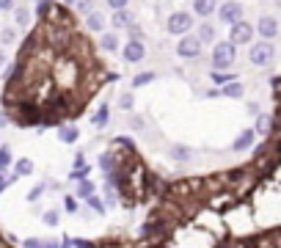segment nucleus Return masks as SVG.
Listing matches in <instances>:
<instances>
[{"instance_id": "obj_34", "label": "nucleus", "mask_w": 281, "mask_h": 248, "mask_svg": "<svg viewBox=\"0 0 281 248\" xmlns=\"http://www.w3.org/2000/svg\"><path fill=\"white\" fill-rule=\"evenodd\" d=\"M108 6H111V9H124L127 0H108Z\"/></svg>"}, {"instance_id": "obj_20", "label": "nucleus", "mask_w": 281, "mask_h": 248, "mask_svg": "<svg viewBox=\"0 0 281 248\" xmlns=\"http://www.w3.org/2000/svg\"><path fill=\"white\" fill-rule=\"evenodd\" d=\"M229 80H237V77H232V75H221V69H212V83H215V86H226Z\"/></svg>"}, {"instance_id": "obj_2", "label": "nucleus", "mask_w": 281, "mask_h": 248, "mask_svg": "<svg viewBox=\"0 0 281 248\" xmlns=\"http://www.w3.org/2000/svg\"><path fill=\"white\" fill-rule=\"evenodd\" d=\"M248 58H251V64H257V66H267V64L273 61V44L270 42L253 44L251 52H248Z\"/></svg>"}, {"instance_id": "obj_29", "label": "nucleus", "mask_w": 281, "mask_h": 248, "mask_svg": "<svg viewBox=\"0 0 281 248\" xmlns=\"http://www.w3.org/2000/svg\"><path fill=\"white\" fill-rule=\"evenodd\" d=\"M17 22L19 25H28L31 22V17H28V11H25V9H17Z\"/></svg>"}, {"instance_id": "obj_31", "label": "nucleus", "mask_w": 281, "mask_h": 248, "mask_svg": "<svg viewBox=\"0 0 281 248\" xmlns=\"http://www.w3.org/2000/svg\"><path fill=\"white\" fill-rule=\"evenodd\" d=\"M174 157H176V160H188V157H190V152L185 149V146H176V149H174Z\"/></svg>"}, {"instance_id": "obj_18", "label": "nucleus", "mask_w": 281, "mask_h": 248, "mask_svg": "<svg viewBox=\"0 0 281 248\" xmlns=\"http://www.w3.org/2000/svg\"><path fill=\"white\" fill-rule=\"evenodd\" d=\"M91 193H94V185L83 177V179H80V185H78V196H80V199H86V196H91Z\"/></svg>"}, {"instance_id": "obj_1", "label": "nucleus", "mask_w": 281, "mask_h": 248, "mask_svg": "<svg viewBox=\"0 0 281 248\" xmlns=\"http://www.w3.org/2000/svg\"><path fill=\"white\" fill-rule=\"evenodd\" d=\"M235 64V44L232 42H221L212 50V69H229Z\"/></svg>"}, {"instance_id": "obj_9", "label": "nucleus", "mask_w": 281, "mask_h": 248, "mask_svg": "<svg viewBox=\"0 0 281 248\" xmlns=\"http://www.w3.org/2000/svg\"><path fill=\"white\" fill-rule=\"evenodd\" d=\"M113 25H116V28H130V25H133V17H130L127 6H124V9H116V14H113Z\"/></svg>"}, {"instance_id": "obj_36", "label": "nucleus", "mask_w": 281, "mask_h": 248, "mask_svg": "<svg viewBox=\"0 0 281 248\" xmlns=\"http://www.w3.org/2000/svg\"><path fill=\"white\" fill-rule=\"evenodd\" d=\"M229 179H232V182H240V179H243V171H232Z\"/></svg>"}, {"instance_id": "obj_10", "label": "nucleus", "mask_w": 281, "mask_h": 248, "mask_svg": "<svg viewBox=\"0 0 281 248\" xmlns=\"http://www.w3.org/2000/svg\"><path fill=\"white\" fill-rule=\"evenodd\" d=\"M78 135H80V132H78V127H74V124H64V127L58 130V138L64 141V144H74V141H78Z\"/></svg>"}, {"instance_id": "obj_3", "label": "nucleus", "mask_w": 281, "mask_h": 248, "mask_svg": "<svg viewBox=\"0 0 281 248\" xmlns=\"http://www.w3.org/2000/svg\"><path fill=\"white\" fill-rule=\"evenodd\" d=\"M193 28V17L185 14V11H176V14L168 17V31L174 33V36H180V33H188Z\"/></svg>"}, {"instance_id": "obj_38", "label": "nucleus", "mask_w": 281, "mask_h": 248, "mask_svg": "<svg viewBox=\"0 0 281 248\" xmlns=\"http://www.w3.org/2000/svg\"><path fill=\"white\" fill-rule=\"evenodd\" d=\"M0 182H3V169H0Z\"/></svg>"}, {"instance_id": "obj_37", "label": "nucleus", "mask_w": 281, "mask_h": 248, "mask_svg": "<svg viewBox=\"0 0 281 248\" xmlns=\"http://www.w3.org/2000/svg\"><path fill=\"white\" fill-rule=\"evenodd\" d=\"M14 6V0H0V9H11Z\"/></svg>"}, {"instance_id": "obj_16", "label": "nucleus", "mask_w": 281, "mask_h": 248, "mask_svg": "<svg viewBox=\"0 0 281 248\" xmlns=\"http://www.w3.org/2000/svg\"><path fill=\"white\" fill-rule=\"evenodd\" d=\"M14 169H17L19 177H28V174L33 171V163H31L28 157H22V160H17V166H14Z\"/></svg>"}, {"instance_id": "obj_7", "label": "nucleus", "mask_w": 281, "mask_h": 248, "mask_svg": "<svg viewBox=\"0 0 281 248\" xmlns=\"http://www.w3.org/2000/svg\"><path fill=\"white\" fill-rule=\"evenodd\" d=\"M143 44H141V39H133V42H127L124 44V58L127 61H133V64H138V61H143Z\"/></svg>"}, {"instance_id": "obj_19", "label": "nucleus", "mask_w": 281, "mask_h": 248, "mask_svg": "<svg viewBox=\"0 0 281 248\" xmlns=\"http://www.w3.org/2000/svg\"><path fill=\"white\" fill-rule=\"evenodd\" d=\"M99 166H102V171H113V169H116V157L108 152V155L99 157Z\"/></svg>"}, {"instance_id": "obj_23", "label": "nucleus", "mask_w": 281, "mask_h": 248, "mask_svg": "<svg viewBox=\"0 0 281 248\" xmlns=\"http://www.w3.org/2000/svg\"><path fill=\"white\" fill-rule=\"evenodd\" d=\"M152 80H155V75H152V72H141V75H135L133 86H146V83H152Z\"/></svg>"}, {"instance_id": "obj_15", "label": "nucleus", "mask_w": 281, "mask_h": 248, "mask_svg": "<svg viewBox=\"0 0 281 248\" xmlns=\"http://www.w3.org/2000/svg\"><path fill=\"white\" fill-rule=\"evenodd\" d=\"M108 119H111V111H108V105H102V108L94 113V127H105Z\"/></svg>"}, {"instance_id": "obj_33", "label": "nucleus", "mask_w": 281, "mask_h": 248, "mask_svg": "<svg viewBox=\"0 0 281 248\" xmlns=\"http://www.w3.org/2000/svg\"><path fill=\"white\" fill-rule=\"evenodd\" d=\"M74 3H78L80 14H83V11H91V0H74Z\"/></svg>"}, {"instance_id": "obj_14", "label": "nucleus", "mask_w": 281, "mask_h": 248, "mask_svg": "<svg viewBox=\"0 0 281 248\" xmlns=\"http://www.w3.org/2000/svg\"><path fill=\"white\" fill-rule=\"evenodd\" d=\"M257 130L262 132V135H267V132H273V130H276V124H273V116H259Z\"/></svg>"}, {"instance_id": "obj_8", "label": "nucleus", "mask_w": 281, "mask_h": 248, "mask_svg": "<svg viewBox=\"0 0 281 248\" xmlns=\"http://www.w3.org/2000/svg\"><path fill=\"white\" fill-rule=\"evenodd\" d=\"M257 28H259V36L273 39V36L278 33V22H276L273 17H262V19H259V25H257Z\"/></svg>"}, {"instance_id": "obj_32", "label": "nucleus", "mask_w": 281, "mask_h": 248, "mask_svg": "<svg viewBox=\"0 0 281 248\" xmlns=\"http://www.w3.org/2000/svg\"><path fill=\"white\" fill-rule=\"evenodd\" d=\"M121 108H124V111H130V108H133V94H121Z\"/></svg>"}, {"instance_id": "obj_4", "label": "nucleus", "mask_w": 281, "mask_h": 248, "mask_svg": "<svg viewBox=\"0 0 281 248\" xmlns=\"http://www.w3.org/2000/svg\"><path fill=\"white\" fill-rule=\"evenodd\" d=\"M251 39H253V25L243 22V19L232 22V44H248Z\"/></svg>"}, {"instance_id": "obj_39", "label": "nucleus", "mask_w": 281, "mask_h": 248, "mask_svg": "<svg viewBox=\"0 0 281 248\" xmlns=\"http://www.w3.org/2000/svg\"><path fill=\"white\" fill-rule=\"evenodd\" d=\"M0 66H3V56H0Z\"/></svg>"}, {"instance_id": "obj_5", "label": "nucleus", "mask_w": 281, "mask_h": 248, "mask_svg": "<svg viewBox=\"0 0 281 248\" xmlns=\"http://www.w3.org/2000/svg\"><path fill=\"white\" fill-rule=\"evenodd\" d=\"M180 56L182 58H198V52H201V42H198L196 36H182V42H180Z\"/></svg>"}, {"instance_id": "obj_35", "label": "nucleus", "mask_w": 281, "mask_h": 248, "mask_svg": "<svg viewBox=\"0 0 281 248\" xmlns=\"http://www.w3.org/2000/svg\"><path fill=\"white\" fill-rule=\"evenodd\" d=\"M66 210H69V212H74V210H78V202H74V199H66Z\"/></svg>"}, {"instance_id": "obj_6", "label": "nucleus", "mask_w": 281, "mask_h": 248, "mask_svg": "<svg viewBox=\"0 0 281 248\" xmlns=\"http://www.w3.org/2000/svg\"><path fill=\"white\" fill-rule=\"evenodd\" d=\"M240 17H243V6L235 3V0H229V3L221 6V19H223V22L232 25V22H237Z\"/></svg>"}, {"instance_id": "obj_25", "label": "nucleus", "mask_w": 281, "mask_h": 248, "mask_svg": "<svg viewBox=\"0 0 281 248\" xmlns=\"http://www.w3.org/2000/svg\"><path fill=\"white\" fill-rule=\"evenodd\" d=\"M88 171H91V169H88V166H86V163H80V166H78V169H74V171H72V179H83V177H88Z\"/></svg>"}, {"instance_id": "obj_28", "label": "nucleus", "mask_w": 281, "mask_h": 248, "mask_svg": "<svg viewBox=\"0 0 281 248\" xmlns=\"http://www.w3.org/2000/svg\"><path fill=\"white\" fill-rule=\"evenodd\" d=\"M42 193H44V185H36V187H33V190L28 193V202H36V199L42 196Z\"/></svg>"}, {"instance_id": "obj_11", "label": "nucleus", "mask_w": 281, "mask_h": 248, "mask_svg": "<svg viewBox=\"0 0 281 248\" xmlns=\"http://www.w3.org/2000/svg\"><path fill=\"white\" fill-rule=\"evenodd\" d=\"M193 9H196V14L210 17V14H215V0H193Z\"/></svg>"}, {"instance_id": "obj_24", "label": "nucleus", "mask_w": 281, "mask_h": 248, "mask_svg": "<svg viewBox=\"0 0 281 248\" xmlns=\"http://www.w3.org/2000/svg\"><path fill=\"white\" fill-rule=\"evenodd\" d=\"M9 163H11V152H9V146H0V169H6Z\"/></svg>"}, {"instance_id": "obj_13", "label": "nucleus", "mask_w": 281, "mask_h": 248, "mask_svg": "<svg viewBox=\"0 0 281 248\" xmlns=\"http://www.w3.org/2000/svg\"><path fill=\"white\" fill-rule=\"evenodd\" d=\"M251 144H253V132L251 130H243L237 135V141H235V149H248Z\"/></svg>"}, {"instance_id": "obj_26", "label": "nucleus", "mask_w": 281, "mask_h": 248, "mask_svg": "<svg viewBox=\"0 0 281 248\" xmlns=\"http://www.w3.org/2000/svg\"><path fill=\"white\" fill-rule=\"evenodd\" d=\"M44 224H47V226H58V212H56V210L44 212Z\"/></svg>"}, {"instance_id": "obj_12", "label": "nucleus", "mask_w": 281, "mask_h": 248, "mask_svg": "<svg viewBox=\"0 0 281 248\" xmlns=\"http://www.w3.org/2000/svg\"><path fill=\"white\" fill-rule=\"evenodd\" d=\"M86 25L91 31H102L105 28V17L99 14V11H88V19H86Z\"/></svg>"}, {"instance_id": "obj_17", "label": "nucleus", "mask_w": 281, "mask_h": 248, "mask_svg": "<svg viewBox=\"0 0 281 248\" xmlns=\"http://www.w3.org/2000/svg\"><path fill=\"white\" fill-rule=\"evenodd\" d=\"M215 39V28L212 25H201L198 28V42H212Z\"/></svg>"}, {"instance_id": "obj_22", "label": "nucleus", "mask_w": 281, "mask_h": 248, "mask_svg": "<svg viewBox=\"0 0 281 248\" xmlns=\"http://www.w3.org/2000/svg\"><path fill=\"white\" fill-rule=\"evenodd\" d=\"M102 47H105L108 52H111V50H116V47H119V42H116V36H113V33H105V36H102Z\"/></svg>"}, {"instance_id": "obj_21", "label": "nucleus", "mask_w": 281, "mask_h": 248, "mask_svg": "<svg viewBox=\"0 0 281 248\" xmlns=\"http://www.w3.org/2000/svg\"><path fill=\"white\" fill-rule=\"evenodd\" d=\"M226 97H243V86L240 83H226Z\"/></svg>"}, {"instance_id": "obj_27", "label": "nucleus", "mask_w": 281, "mask_h": 248, "mask_svg": "<svg viewBox=\"0 0 281 248\" xmlns=\"http://www.w3.org/2000/svg\"><path fill=\"white\" fill-rule=\"evenodd\" d=\"M0 42H3V44H11V42H14V31L6 28L3 33H0Z\"/></svg>"}, {"instance_id": "obj_30", "label": "nucleus", "mask_w": 281, "mask_h": 248, "mask_svg": "<svg viewBox=\"0 0 281 248\" xmlns=\"http://www.w3.org/2000/svg\"><path fill=\"white\" fill-rule=\"evenodd\" d=\"M86 202H88V204H91V207H94V210H105V204H102V202H99V199H97V196H94V193H91V196H86Z\"/></svg>"}]
</instances>
